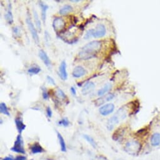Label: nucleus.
<instances>
[{"label":"nucleus","instance_id":"f257e3e1","mask_svg":"<svg viewBox=\"0 0 160 160\" xmlns=\"http://www.w3.org/2000/svg\"><path fill=\"white\" fill-rule=\"evenodd\" d=\"M102 47L101 41L98 40L90 41L82 48L79 52V58L82 60H88L94 57L95 54L100 50Z\"/></svg>","mask_w":160,"mask_h":160},{"label":"nucleus","instance_id":"f03ea898","mask_svg":"<svg viewBox=\"0 0 160 160\" xmlns=\"http://www.w3.org/2000/svg\"><path fill=\"white\" fill-rule=\"evenodd\" d=\"M127 115V111L126 107L123 106L121 108L108 120V122H107V128H108V130H112L116 125H118L122 120L126 119Z\"/></svg>","mask_w":160,"mask_h":160},{"label":"nucleus","instance_id":"7ed1b4c3","mask_svg":"<svg viewBox=\"0 0 160 160\" xmlns=\"http://www.w3.org/2000/svg\"><path fill=\"white\" fill-rule=\"evenodd\" d=\"M142 145L140 141L136 140H131L127 141L124 145V151L130 155H137L140 153Z\"/></svg>","mask_w":160,"mask_h":160},{"label":"nucleus","instance_id":"20e7f679","mask_svg":"<svg viewBox=\"0 0 160 160\" xmlns=\"http://www.w3.org/2000/svg\"><path fill=\"white\" fill-rule=\"evenodd\" d=\"M11 150L16 153L22 154H25V150L24 149V142H23L22 135H18L16 140L14 143L13 146L11 148Z\"/></svg>","mask_w":160,"mask_h":160},{"label":"nucleus","instance_id":"39448f33","mask_svg":"<svg viewBox=\"0 0 160 160\" xmlns=\"http://www.w3.org/2000/svg\"><path fill=\"white\" fill-rule=\"evenodd\" d=\"M26 24H27L28 28L29 30H30V33H31L32 38H33L35 42L37 44H38L39 43V37L38 33H37V30L35 27L34 24H33V23L31 21V17H30V16L29 15H28L27 18H26Z\"/></svg>","mask_w":160,"mask_h":160},{"label":"nucleus","instance_id":"423d86ee","mask_svg":"<svg viewBox=\"0 0 160 160\" xmlns=\"http://www.w3.org/2000/svg\"><path fill=\"white\" fill-rule=\"evenodd\" d=\"M115 105L112 103H108L102 105L99 108V113L103 116H107L112 113L114 111Z\"/></svg>","mask_w":160,"mask_h":160},{"label":"nucleus","instance_id":"0eeeda50","mask_svg":"<svg viewBox=\"0 0 160 160\" xmlns=\"http://www.w3.org/2000/svg\"><path fill=\"white\" fill-rule=\"evenodd\" d=\"M150 144L151 146L158 147L160 146V132L154 131L150 135Z\"/></svg>","mask_w":160,"mask_h":160},{"label":"nucleus","instance_id":"6e6552de","mask_svg":"<svg viewBox=\"0 0 160 160\" xmlns=\"http://www.w3.org/2000/svg\"><path fill=\"white\" fill-rule=\"evenodd\" d=\"M106 28L103 24H98L94 29L93 37L95 38H102L106 34Z\"/></svg>","mask_w":160,"mask_h":160},{"label":"nucleus","instance_id":"1a4fd4ad","mask_svg":"<svg viewBox=\"0 0 160 160\" xmlns=\"http://www.w3.org/2000/svg\"><path fill=\"white\" fill-rule=\"evenodd\" d=\"M52 26L55 31H60L65 27V22L62 18L56 17L53 21Z\"/></svg>","mask_w":160,"mask_h":160},{"label":"nucleus","instance_id":"9d476101","mask_svg":"<svg viewBox=\"0 0 160 160\" xmlns=\"http://www.w3.org/2000/svg\"><path fill=\"white\" fill-rule=\"evenodd\" d=\"M58 69H59L58 70V73H59V76L60 79L62 80H67L68 73L67 71V63L65 60H63L61 62Z\"/></svg>","mask_w":160,"mask_h":160},{"label":"nucleus","instance_id":"9b49d317","mask_svg":"<svg viewBox=\"0 0 160 160\" xmlns=\"http://www.w3.org/2000/svg\"><path fill=\"white\" fill-rule=\"evenodd\" d=\"M39 57H40L41 60L44 62V64L45 65V66L47 67L48 69H51V62L50 58L48 57V56L47 55V53L45 52L44 50H40L39 51Z\"/></svg>","mask_w":160,"mask_h":160},{"label":"nucleus","instance_id":"f8f14e48","mask_svg":"<svg viewBox=\"0 0 160 160\" xmlns=\"http://www.w3.org/2000/svg\"><path fill=\"white\" fill-rule=\"evenodd\" d=\"M86 73L87 72L83 67L78 65L73 69V72H72V76L75 78H80L85 76Z\"/></svg>","mask_w":160,"mask_h":160},{"label":"nucleus","instance_id":"ddd939ff","mask_svg":"<svg viewBox=\"0 0 160 160\" xmlns=\"http://www.w3.org/2000/svg\"><path fill=\"white\" fill-rule=\"evenodd\" d=\"M95 83L93 82L88 81L83 86V88L82 89V93L83 95H87V94H90L93 90L95 89Z\"/></svg>","mask_w":160,"mask_h":160},{"label":"nucleus","instance_id":"4468645a","mask_svg":"<svg viewBox=\"0 0 160 160\" xmlns=\"http://www.w3.org/2000/svg\"><path fill=\"white\" fill-rule=\"evenodd\" d=\"M15 124H16V127L17 128V130L18 131L19 134H22V132L26 128V125L25 124V123L23 122V119L21 117L18 116L17 118H16L15 120Z\"/></svg>","mask_w":160,"mask_h":160},{"label":"nucleus","instance_id":"2eb2a0df","mask_svg":"<svg viewBox=\"0 0 160 160\" xmlns=\"http://www.w3.org/2000/svg\"><path fill=\"white\" fill-rule=\"evenodd\" d=\"M39 5H40V8H41V20L44 22V24L46 23V19H47V12L49 8V6L45 3H43L42 1H40L39 2Z\"/></svg>","mask_w":160,"mask_h":160},{"label":"nucleus","instance_id":"dca6fc26","mask_svg":"<svg viewBox=\"0 0 160 160\" xmlns=\"http://www.w3.org/2000/svg\"><path fill=\"white\" fill-rule=\"evenodd\" d=\"M114 97V94H106V95L101 97L100 99H98L95 101V103L97 105H102V104H104V103H105V102H108V101H111Z\"/></svg>","mask_w":160,"mask_h":160},{"label":"nucleus","instance_id":"f3484780","mask_svg":"<svg viewBox=\"0 0 160 160\" xmlns=\"http://www.w3.org/2000/svg\"><path fill=\"white\" fill-rule=\"evenodd\" d=\"M30 150H31V153L33 154L41 153L44 151V149L38 143H35L32 144L30 146Z\"/></svg>","mask_w":160,"mask_h":160},{"label":"nucleus","instance_id":"a211bd4d","mask_svg":"<svg viewBox=\"0 0 160 160\" xmlns=\"http://www.w3.org/2000/svg\"><path fill=\"white\" fill-rule=\"evenodd\" d=\"M5 17L6 20L7 21V22H8L9 24L12 25V23H13V13H12V5H11V3H9V5H8V9H7L6 14H5Z\"/></svg>","mask_w":160,"mask_h":160},{"label":"nucleus","instance_id":"6ab92c4d","mask_svg":"<svg viewBox=\"0 0 160 160\" xmlns=\"http://www.w3.org/2000/svg\"><path fill=\"white\" fill-rule=\"evenodd\" d=\"M111 89H112V84H111V83H106L104 87H102L101 89H99L97 91V95L102 97V96L106 95L107 93H108Z\"/></svg>","mask_w":160,"mask_h":160},{"label":"nucleus","instance_id":"aec40b11","mask_svg":"<svg viewBox=\"0 0 160 160\" xmlns=\"http://www.w3.org/2000/svg\"><path fill=\"white\" fill-rule=\"evenodd\" d=\"M33 18H34L35 20V24L36 28L38 30V31H41V21H40V18H39V16L38 15L37 11L35 9H33Z\"/></svg>","mask_w":160,"mask_h":160},{"label":"nucleus","instance_id":"412c9836","mask_svg":"<svg viewBox=\"0 0 160 160\" xmlns=\"http://www.w3.org/2000/svg\"><path fill=\"white\" fill-rule=\"evenodd\" d=\"M57 137H58V141H59L60 145L61 151H62V152H66L67 151L66 143H65V140H64L63 136L61 135L60 133H58V132H57Z\"/></svg>","mask_w":160,"mask_h":160},{"label":"nucleus","instance_id":"4be33fe9","mask_svg":"<svg viewBox=\"0 0 160 160\" xmlns=\"http://www.w3.org/2000/svg\"><path fill=\"white\" fill-rule=\"evenodd\" d=\"M73 12V8L70 5H67L62 6L59 10V13L61 15H65L68 13H70Z\"/></svg>","mask_w":160,"mask_h":160},{"label":"nucleus","instance_id":"5701e85b","mask_svg":"<svg viewBox=\"0 0 160 160\" xmlns=\"http://www.w3.org/2000/svg\"><path fill=\"white\" fill-rule=\"evenodd\" d=\"M83 138L86 140V141L89 143L92 146L94 147V148H96V147H97V143H96L95 140H94V139L91 137V136H89V135H87V134H84L83 136Z\"/></svg>","mask_w":160,"mask_h":160},{"label":"nucleus","instance_id":"b1692460","mask_svg":"<svg viewBox=\"0 0 160 160\" xmlns=\"http://www.w3.org/2000/svg\"><path fill=\"white\" fill-rule=\"evenodd\" d=\"M0 112L1 114H3L4 115H6L7 116L10 115V113L8 111V108H7L5 103L4 102H1V104H0Z\"/></svg>","mask_w":160,"mask_h":160},{"label":"nucleus","instance_id":"393cba45","mask_svg":"<svg viewBox=\"0 0 160 160\" xmlns=\"http://www.w3.org/2000/svg\"><path fill=\"white\" fill-rule=\"evenodd\" d=\"M40 71H41V69L39 67L34 66L28 70V73L30 75H37L40 73Z\"/></svg>","mask_w":160,"mask_h":160},{"label":"nucleus","instance_id":"a878e982","mask_svg":"<svg viewBox=\"0 0 160 160\" xmlns=\"http://www.w3.org/2000/svg\"><path fill=\"white\" fill-rule=\"evenodd\" d=\"M55 95L58 99H65L66 98V95L64 93V92L60 89H57L56 91H55Z\"/></svg>","mask_w":160,"mask_h":160},{"label":"nucleus","instance_id":"bb28decb","mask_svg":"<svg viewBox=\"0 0 160 160\" xmlns=\"http://www.w3.org/2000/svg\"><path fill=\"white\" fill-rule=\"evenodd\" d=\"M58 124L60 126L67 127L70 124V121H69V120L67 118H64L58 122Z\"/></svg>","mask_w":160,"mask_h":160},{"label":"nucleus","instance_id":"cd10ccee","mask_svg":"<svg viewBox=\"0 0 160 160\" xmlns=\"http://www.w3.org/2000/svg\"><path fill=\"white\" fill-rule=\"evenodd\" d=\"M94 29L92 28V29H89V30H87L86 33L84 35V38L86 40H89V39L92 38L93 35H94Z\"/></svg>","mask_w":160,"mask_h":160},{"label":"nucleus","instance_id":"c85d7f7f","mask_svg":"<svg viewBox=\"0 0 160 160\" xmlns=\"http://www.w3.org/2000/svg\"><path fill=\"white\" fill-rule=\"evenodd\" d=\"M13 33L14 35L16 37H20L21 34H22V30H21L20 27L18 26H15L13 28Z\"/></svg>","mask_w":160,"mask_h":160},{"label":"nucleus","instance_id":"c756f323","mask_svg":"<svg viewBox=\"0 0 160 160\" xmlns=\"http://www.w3.org/2000/svg\"><path fill=\"white\" fill-rule=\"evenodd\" d=\"M42 97H43V99H44V100H46V101L49 99V94H48V93L47 92V90H45V89H43Z\"/></svg>","mask_w":160,"mask_h":160},{"label":"nucleus","instance_id":"7c9ffc66","mask_svg":"<svg viewBox=\"0 0 160 160\" xmlns=\"http://www.w3.org/2000/svg\"><path fill=\"white\" fill-rule=\"evenodd\" d=\"M47 80L48 83H50V84H51V85H54V86H55V85H56V83H55V80H54V79H53V78L51 77V76H47Z\"/></svg>","mask_w":160,"mask_h":160},{"label":"nucleus","instance_id":"2f4dec72","mask_svg":"<svg viewBox=\"0 0 160 160\" xmlns=\"http://www.w3.org/2000/svg\"><path fill=\"white\" fill-rule=\"evenodd\" d=\"M46 112H47V116L49 118H51L52 116V111H51V108L49 106H48L47 108V110H46Z\"/></svg>","mask_w":160,"mask_h":160},{"label":"nucleus","instance_id":"473e14b6","mask_svg":"<svg viewBox=\"0 0 160 160\" xmlns=\"http://www.w3.org/2000/svg\"><path fill=\"white\" fill-rule=\"evenodd\" d=\"M45 39L46 42L48 44V43L49 42L50 39V37L49 33H48L47 31H45Z\"/></svg>","mask_w":160,"mask_h":160},{"label":"nucleus","instance_id":"72a5a7b5","mask_svg":"<svg viewBox=\"0 0 160 160\" xmlns=\"http://www.w3.org/2000/svg\"><path fill=\"white\" fill-rule=\"evenodd\" d=\"M70 92L73 95L76 96V95H77V90H76V88L74 87H73V86L70 87Z\"/></svg>","mask_w":160,"mask_h":160},{"label":"nucleus","instance_id":"f704fd0d","mask_svg":"<svg viewBox=\"0 0 160 160\" xmlns=\"http://www.w3.org/2000/svg\"><path fill=\"white\" fill-rule=\"evenodd\" d=\"M26 158L24 156H22V155H19L16 158H15V160H26Z\"/></svg>","mask_w":160,"mask_h":160},{"label":"nucleus","instance_id":"c9c22d12","mask_svg":"<svg viewBox=\"0 0 160 160\" xmlns=\"http://www.w3.org/2000/svg\"><path fill=\"white\" fill-rule=\"evenodd\" d=\"M3 160H15V159H13L12 156H7L3 158Z\"/></svg>","mask_w":160,"mask_h":160},{"label":"nucleus","instance_id":"e433bc0d","mask_svg":"<svg viewBox=\"0 0 160 160\" xmlns=\"http://www.w3.org/2000/svg\"><path fill=\"white\" fill-rule=\"evenodd\" d=\"M99 158L100 160H108V159H106L105 157L103 156H99Z\"/></svg>","mask_w":160,"mask_h":160},{"label":"nucleus","instance_id":"4c0bfd02","mask_svg":"<svg viewBox=\"0 0 160 160\" xmlns=\"http://www.w3.org/2000/svg\"><path fill=\"white\" fill-rule=\"evenodd\" d=\"M71 1L73 3H77V2H80V1H79V0H72V1Z\"/></svg>","mask_w":160,"mask_h":160}]
</instances>
